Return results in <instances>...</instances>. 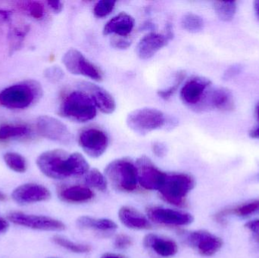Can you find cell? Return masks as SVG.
Listing matches in <instances>:
<instances>
[{"label": "cell", "mask_w": 259, "mask_h": 258, "mask_svg": "<svg viewBox=\"0 0 259 258\" xmlns=\"http://www.w3.org/2000/svg\"><path fill=\"white\" fill-rule=\"evenodd\" d=\"M36 165L44 175L54 180L80 177L90 171L89 164L81 154H69L62 149L42 153L37 158Z\"/></svg>", "instance_id": "6da1fadb"}, {"label": "cell", "mask_w": 259, "mask_h": 258, "mask_svg": "<svg viewBox=\"0 0 259 258\" xmlns=\"http://www.w3.org/2000/svg\"><path fill=\"white\" fill-rule=\"evenodd\" d=\"M42 91L39 83L33 80L12 85L0 92V104L8 109H26L40 98Z\"/></svg>", "instance_id": "7a4b0ae2"}, {"label": "cell", "mask_w": 259, "mask_h": 258, "mask_svg": "<svg viewBox=\"0 0 259 258\" xmlns=\"http://www.w3.org/2000/svg\"><path fill=\"white\" fill-rule=\"evenodd\" d=\"M97 107L92 98L81 90L68 94L59 109L61 116L74 122L86 123L97 116Z\"/></svg>", "instance_id": "3957f363"}, {"label": "cell", "mask_w": 259, "mask_h": 258, "mask_svg": "<svg viewBox=\"0 0 259 258\" xmlns=\"http://www.w3.org/2000/svg\"><path fill=\"white\" fill-rule=\"evenodd\" d=\"M105 175L118 190L129 192L137 189V167L130 159H120L111 162L105 169Z\"/></svg>", "instance_id": "277c9868"}, {"label": "cell", "mask_w": 259, "mask_h": 258, "mask_svg": "<svg viewBox=\"0 0 259 258\" xmlns=\"http://www.w3.org/2000/svg\"><path fill=\"white\" fill-rule=\"evenodd\" d=\"M196 182L187 174H167L165 183L158 192L161 198L169 204L183 206L187 194L195 187Z\"/></svg>", "instance_id": "5b68a950"}, {"label": "cell", "mask_w": 259, "mask_h": 258, "mask_svg": "<svg viewBox=\"0 0 259 258\" xmlns=\"http://www.w3.org/2000/svg\"><path fill=\"white\" fill-rule=\"evenodd\" d=\"M126 122L134 133L146 135L164 127L166 118L161 111L152 108H143L129 113Z\"/></svg>", "instance_id": "8992f818"}, {"label": "cell", "mask_w": 259, "mask_h": 258, "mask_svg": "<svg viewBox=\"0 0 259 258\" xmlns=\"http://www.w3.org/2000/svg\"><path fill=\"white\" fill-rule=\"evenodd\" d=\"M62 62L66 69L72 74L83 76L95 81L103 80L101 70L76 48L67 51L62 58Z\"/></svg>", "instance_id": "52a82bcc"}, {"label": "cell", "mask_w": 259, "mask_h": 258, "mask_svg": "<svg viewBox=\"0 0 259 258\" xmlns=\"http://www.w3.org/2000/svg\"><path fill=\"white\" fill-rule=\"evenodd\" d=\"M136 167L137 169L138 183L147 190H157L164 186L167 174L158 169L149 158L142 156L137 159Z\"/></svg>", "instance_id": "ba28073f"}, {"label": "cell", "mask_w": 259, "mask_h": 258, "mask_svg": "<svg viewBox=\"0 0 259 258\" xmlns=\"http://www.w3.org/2000/svg\"><path fill=\"white\" fill-rule=\"evenodd\" d=\"M7 218L14 224L33 230L62 231L65 229V225L63 223L49 217L27 215L21 212H12L8 215Z\"/></svg>", "instance_id": "9c48e42d"}, {"label": "cell", "mask_w": 259, "mask_h": 258, "mask_svg": "<svg viewBox=\"0 0 259 258\" xmlns=\"http://www.w3.org/2000/svg\"><path fill=\"white\" fill-rule=\"evenodd\" d=\"M36 128L40 136L50 140L65 145L72 141V135L67 126L53 117H39L36 120Z\"/></svg>", "instance_id": "30bf717a"}, {"label": "cell", "mask_w": 259, "mask_h": 258, "mask_svg": "<svg viewBox=\"0 0 259 258\" xmlns=\"http://www.w3.org/2000/svg\"><path fill=\"white\" fill-rule=\"evenodd\" d=\"M186 242L201 255L205 257L214 255L224 245L223 240L220 237L206 230H197L188 233L186 236Z\"/></svg>", "instance_id": "8fae6325"}, {"label": "cell", "mask_w": 259, "mask_h": 258, "mask_svg": "<svg viewBox=\"0 0 259 258\" xmlns=\"http://www.w3.org/2000/svg\"><path fill=\"white\" fill-rule=\"evenodd\" d=\"M79 145L90 157H101L109 146V136L103 130L90 128L83 130L79 136Z\"/></svg>", "instance_id": "7c38bea8"}, {"label": "cell", "mask_w": 259, "mask_h": 258, "mask_svg": "<svg viewBox=\"0 0 259 258\" xmlns=\"http://www.w3.org/2000/svg\"><path fill=\"white\" fill-rule=\"evenodd\" d=\"M147 215L152 222L162 225L187 226L194 221L190 214L161 207L149 208Z\"/></svg>", "instance_id": "4fadbf2b"}, {"label": "cell", "mask_w": 259, "mask_h": 258, "mask_svg": "<svg viewBox=\"0 0 259 258\" xmlns=\"http://www.w3.org/2000/svg\"><path fill=\"white\" fill-rule=\"evenodd\" d=\"M78 86L80 90L90 95L96 107L98 108L100 112L106 115H110L115 112L116 102L113 96L104 88L91 82H80Z\"/></svg>", "instance_id": "5bb4252c"}, {"label": "cell", "mask_w": 259, "mask_h": 258, "mask_svg": "<svg viewBox=\"0 0 259 258\" xmlns=\"http://www.w3.org/2000/svg\"><path fill=\"white\" fill-rule=\"evenodd\" d=\"M15 202L20 204H33L50 199V190L36 183H26L17 187L12 194Z\"/></svg>", "instance_id": "9a60e30c"}, {"label": "cell", "mask_w": 259, "mask_h": 258, "mask_svg": "<svg viewBox=\"0 0 259 258\" xmlns=\"http://www.w3.org/2000/svg\"><path fill=\"white\" fill-rule=\"evenodd\" d=\"M211 82L205 77H196L190 79L181 89V98L187 106L195 107L205 97V91Z\"/></svg>", "instance_id": "2e32d148"}, {"label": "cell", "mask_w": 259, "mask_h": 258, "mask_svg": "<svg viewBox=\"0 0 259 258\" xmlns=\"http://www.w3.org/2000/svg\"><path fill=\"white\" fill-rule=\"evenodd\" d=\"M169 39L160 33H148L143 36L137 46V56L143 60L153 57L157 53L168 43Z\"/></svg>", "instance_id": "e0dca14e"}, {"label": "cell", "mask_w": 259, "mask_h": 258, "mask_svg": "<svg viewBox=\"0 0 259 258\" xmlns=\"http://www.w3.org/2000/svg\"><path fill=\"white\" fill-rule=\"evenodd\" d=\"M134 25V18L126 12H121L106 23L103 34L107 36L115 33L120 36H126L132 32Z\"/></svg>", "instance_id": "ac0fdd59"}, {"label": "cell", "mask_w": 259, "mask_h": 258, "mask_svg": "<svg viewBox=\"0 0 259 258\" xmlns=\"http://www.w3.org/2000/svg\"><path fill=\"white\" fill-rule=\"evenodd\" d=\"M143 244L146 248H151L161 257H172L178 251V245L175 241L155 234L146 235L143 240Z\"/></svg>", "instance_id": "d6986e66"}, {"label": "cell", "mask_w": 259, "mask_h": 258, "mask_svg": "<svg viewBox=\"0 0 259 258\" xmlns=\"http://www.w3.org/2000/svg\"><path fill=\"white\" fill-rule=\"evenodd\" d=\"M120 221L127 228L134 230H149L152 228L150 222L140 212L131 207L121 208L118 212Z\"/></svg>", "instance_id": "ffe728a7"}, {"label": "cell", "mask_w": 259, "mask_h": 258, "mask_svg": "<svg viewBox=\"0 0 259 258\" xmlns=\"http://www.w3.org/2000/svg\"><path fill=\"white\" fill-rule=\"evenodd\" d=\"M207 106L224 112H231L235 108L234 96L231 90L227 88H218L208 95Z\"/></svg>", "instance_id": "44dd1931"}, {"label": "cell", "mask_w": 259, "mask_h": 258, "mask_svg": "<svg viewBox=\"0 0 259 258\" xmlns=\"http://www.w3.org/2000/svg\"><path fill=\"white\" fill-rule=\"evenodd\" d=\"M61 200L68 203H83L91 201L94 197L93 191L87 186H71L59 190Z\"/></svg>", "instance_id": "7402d4cb"}, {"label": "cell", "mask_w": 259, "mask_h": 258, "mask_svg": "<svg viewBox=\"0 0 259 258\" xmlns=\"http://www.w3.org/2000/svg\"><path fill=\"white\" fill-rule=\"evenodd\" d=\"M77 225L81 229L97 230L105 233H112L117 230L118 226L112 220L96 219L88 216H82L77 219Z\"/></svg>", "instance_id": "603a6c76"}, {"label": "cell", "mask_w": 259, "mask_h": 258, "mask_svg": "<svg viewBox=\"0 0 259 258\" xmlns=\"http://www.w3.org/2000/svg\"><path fill=\"white\" fill-rule=\"evenodd\" d=\"M229 215H235L242 218H251L259 215V198L239 204L234 208L224 209L218 213L219 218L226 220Z\"/></svg>", "instance_id": "cb8c5ba5"}, {"label": "cell", "mask_w": 259, "mask_h": 258, "mask_svg": "<svg viewBox=\"0 0 259 258\" xmlns=\"http://www.w3.org/2000/svg\"><path fill=\"white\" fill-rule=\"evenodd\" d=\"M213 8L219 19L229 22L234 19L237 12V2L216 1L213 3Z\"/></svg>", "instance_id": "d4e9b609"}, {"label": "cell", "mask_w": 259, "mask_h": 258, "mask_svg": "<svg viewBox=\"0 0 259 258\" xmlns=\"http://www.w3.org/2000/svg\"><path fill=\"white\" fill-rule=\"evenodd\" d=\"M183 28L190 33H199L204 28V21L202 17L194 13H187L181 20Z\"/></svg>", "instance_id": "484cf974"}, {"label": "cell", "mask_w": 259, "mask_h": 258, "mask_svg": "<svg viewBox=\"0 0 259 258\" xmlns=\"http://www.w3.org/2000/svg\"><path fill=\"white\" fill-rule=\"evenodd\" d=\"M85 183L88 186L95 188L102 192H104L107 189V179L99 170L96 169V168L88 171L86 178H85Z\"/></svg>", "instance_id": "4316f807"}, {"label": "cell", "mask_w": 259, "mask_h": 258, "mask_svg": "<svg viewBox=\"0 0 259 258\" xmlns=\"http://www.w3.org/2000/svg\"><path fill=\"white\" fill-rule=\"evenodd\" d=\"M53 241L56 245L65 248V249L68 250L71 252L83 254V253H88L91 251V247L89 245L76 243V242H71V241L62 237V236H54L53 238Z\"/></svg>", "instance_id": "83f0119b"}, {"label": "cell", "mask_w": 259, "mask_h": 258, "mask_svg": "<svg viewBox=\"0 0 259 258\" xmlns=\"http://www.w3.org/2000/svg\"><path fill=\"white\" fill-rule=\"evenodd\" d=\"M3 159L7 166L15 172L24 173L27 171V162L21 154L15 152H7L4 154Z\"/></svg>", "instance_id": "f1b7e54d"}, {"label": "cell", "mask_w": 259, "mask_h": 258, "mask_svg": "<svg viewBox=\"0 0 259 258\" xmlns=\"http://www.w3.org/2000/svg\"><path fill=\"white\" fill-rule=\"evenodd\" d=\"M29 133L25 126L5 125L0 127V139L6 140L11 138L21 137Z\"/></svg>", "instance_id": "f546056e"}, {"label": "cell", "mask_w": 259, "mask_h": 258, "mask_svg": "<svg viewBox=\"0 0 259 258\" xmlns=\"http://www.w3.org/2000/svg\"><path fill=\"white\" fill-rule=\"evenodd\" d=\"M185 77V71H181L177 73L176 76H175V83H174V84L170 86V87L167 88V89L158 90V96L164 100H168L169 98H171L172 95L177 92L178 88H179L180 85L184 81Z\"/></svg>", "instance_id": "4dcf8cb0"}, {"label": "cell", "mask_w": 259, "mask_h": 258, "mask_svg": "<svg viewBox=\"0 0 259 258\" xmlns=\"http://www.w3.org/2000/svg\"><path fill=\"white\" fill-rule=\"evenodd\" d=\"M116 4L114 0H101L94 6V13L98 18H105L112 13Z\"/></svg>", "instance_id": "1f68e13d"}, {"label": "cell", "mask_w": 259, "mask_h": 258, "mask_svg": "<svg viewBox=\"0 0 259 258\" xmlns=\"http://www.w3.org/2000/svg\"><path fill=\"white\" fill-rule=\"evenodd\" d=\"M44 76L49 81L52 83H57L63 79L65 73L59 66H52L45 70Z\"/></svg>", "instance_id": "d6a6232c"}, {"label": "cell", "mask_w": 259, "mask_h": 258, "mask_svg": "<svg viewBox=\"0 0 259 258\" xmlns=\"http://www.w3.org/2000/svg\"><path fill=\"white\" fill-rule=\"evenodd\" d=\"M27 9L31 16L36 19H41L45 13L44 6L39 2H30L27 3Z\"/></svg>", "instance_id": "836d02e7"}, {"label": "cell", "mask_w": 259, "mask_h": 258, "mask_svg": "<svg viewBox=\"0 0 259 258\" xmlns=\"http://www.w3.org/2000/svg\"><path fill=\"white\" fill-rule=\"evenodd\" d=\"M243 70V65L240 64H234V65H231L224 73L223 79L225 80H232L233 78L241 74Z\"/></svg>", "instance_id": "e575fe53"}, {"label": "cell", "mask_w": 259, "mask_h": 258, "mask_svg": "<svg viewBox=\"0 0 259 258\" xmlns=\"http://www.w3.org/2000/svg\"><path fill=\"white\" fill-rule=\"evenodd\" d=\"M132 245V239L125 234H120L115 238V246L118 249H126Z\"/></svg>", "instance_id": "d590c367"}, {"label": "cell", "mask_w": 259, "mask_h": 258, "mask_svg": "<svg viewBox=\"0 0 259 258\" xmlns=\"http://www.w3.org/2000/svg\"><path fill=\"white\" fill-rule=\"evenodd\" d=\"M152 151L158 158H163L167 154V146L161 142H155L152 143Z\"/></svg>", "instance_id": "8d00e7d4"}, {"label": "cell", "mask_w": 259, "mask_h": 258, "mask_svg": "<svg viewBox=\"0 0 259 258\" xmlns=\"http://www.w3.org/2000/svg\"><path fill=\"white\" fill-rule=\"evenodd\" d=\"M245 227L253 234L254 237L255 239H258L259 241V219L248 221L245 224Z\"/></svg>", "instance_id": "74e56055"}, {"label": "cell", "mask_w": 259, "mask_h": 258, "mask_svg": "<svg viewBox=\"0 0 259 258\" xmlns=\"http://www.w3.org/2000/svg\"><path fill=\"white\" fill-rule=\"evenodd\" d=\"M112 46L118 49H127L131 45V41L124 38H115L111 42Z\"/></svg>", "instance_id": "f35d334b"}, {"label": "cell", "mask_w": 259, "mask_h": 258, "mask_svg": "<svg viewBox=\"0 0 259 258\" xmlns=\"http://www.w3.org/2000/svg\"><path fill=\"white\" fill-rule=\"evenodd\" d=\"M47 4L49 5L50 9L56 13H59L63 9V3L60 1H49L47 2Z\"/></svg>", "instance_id": "ab89813d"}, {"label": "cell", "mask_w": 259, "mask_h": 258, "mask_svg": "<svg viewBox=\"0 0 259 258\" xmlns=\"http://www.w3.org/2000/svg\"><path fill=\"white\" fill-rule=\"evenodd\" d=\"M8 227H9V224H8L7 221L0 218V233L6 231Z\"/></svg>", "instance_id": "60d3db41"}, {"label": "cell", "mask_w": 259, "mask_h": 258, "mask_svg": "<svg viewBox=\"0 0 259 258\" xmlns=\"http://www.w3.org/2000/svg\"><path fill=\"white\" fill-rule=\"evenodd\" d=\"M249 136H250V137L253 138V139H259V127L258 128L250 131Z\"/></svg>", "instance_id": "b9f144b4"}, {"label": "cell", "mask_w": 259, "mask_h": 258, "mask_svg": "<svg viewBox=\"0 0 259 258\" xmlns=\"http://www.w3.org/2000/svg\"><path fill=\"white\" fill-rule=\"evenodd\" d=\"M254 9H255V15L259 20V0L254 3Z\"/></svg>", "instance_id": "7bdbcfd3"}, {"label": "cell", "mask_w": 259, "mask_h": 258, "mask_svg": "<svg viewBox=\"0 0 259 258\" xmlns=\"http://www.w3.org/2000/svg\"><path fill=\"white\" fill-rule=\"evenodd\" d=\"M101 258H124L121 257V256L118 255V254H106L103 256Z\"/></svg>", "instance_id": "ee69618b"}, {"label": "cell", "mask_w": 259, "mask_h": 258, "mask_svg": "<svg viewBox=\"0 0 259 258\" xmlns=\"http://www.w3.org/2000/svg\"><path fill=\"white\" fill-rule=\"evenodd\" d=\"M6 199V196L4 195V194L0 192V201H4V200Z\"/></svg>", "instance_id": "f6af8a7d"}, {"label": "cell", "mask_w": 259, "mask_h": 258, "mask_svg": "<svg viewBox=\"0 0 259 258\" xmlns=\"http://www.w3.org/2000/svg\"><path fill=\"white\" fill-rule=\"evenodd\" d=\"M255 180L259 182V172L256 174V175H255Z\"/></svg>", "instance_id": "bcb514c9"}, {"label": "cell", "mask_w": 259, "mask_h": 258, "mask_svg": "<svg viewBox=\"0 0 259 258\" xmlns=\"http://www.w3.org/2000/svg\"><path fill=\"white\" fill-rule=\"evenodd\" d=\"M257 116H258V118L259 120V106L258 109H257Z\"/></svg>", "instance_id": "7dc6e473"}]
</instances>
